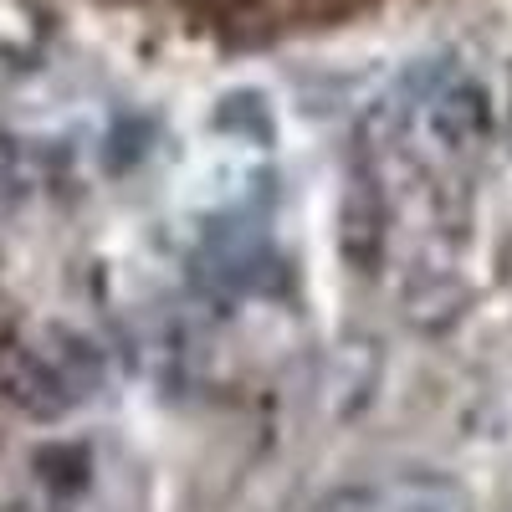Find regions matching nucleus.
I'll return each instance as SVG.
<instances>
[{
	"label": "nucleus",
	"mask_w": 512,
	"mask_h": 512,
	"mask_svg": "<svg viewBox=\"0 0 512 512\" xmlns=\"http://www.w3.org/2000/svg\"><path fill=\"white\" fill-rule=\"evenodd\" d=\"M41 466V477H47L57 492H77L82 482H88V451L82 446H47L36 456Z\"/></svg>",
	"instance_id": "obj_2"
},
{
	"label": "nucleus",
	"mask_w": 512,
	"mask_h": 512,
	"mask_svg": "<svg viewBox=\"0 0 512 512\" xmlns=\"http://www.w3.org/2000/svg\"><path fill=\"white\" fill-rule=\"evenodd\" d=\"M0 384H6V395L26 410V415H41L52 420L72 405V379L62 364H52L47 354H31V349H11L6 364H0Z\"/></svg>",
	"instance_id": "obj_1"
}]
</instances>
